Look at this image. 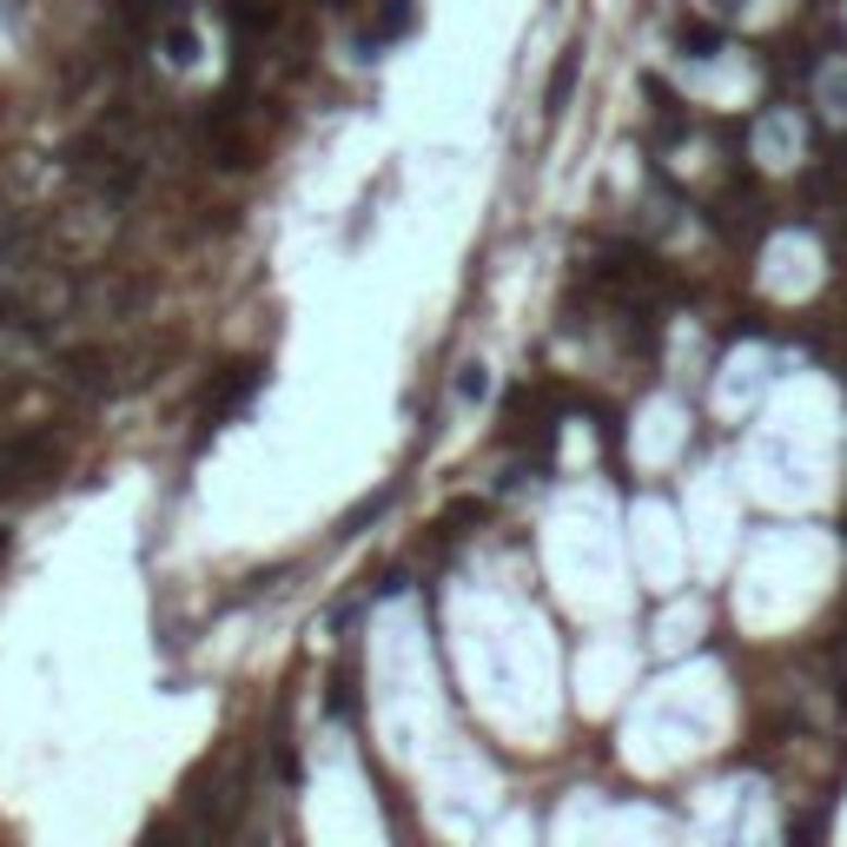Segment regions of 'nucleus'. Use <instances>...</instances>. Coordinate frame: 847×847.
<instances>
[{
	"label": "nucleus",
	"instance_id": "obj_1",
	"mask_svg": "<svg viewBox=\"0 0 847 847\" xmlns=\"http://www.w3.org/2000/svg\"><path fill=\"white\" fill-rule=\"evenodd\" d=\"M73 173H87L107 199H133V186H139V159H133L126 146H113L107 133H94V139L73 146Z\"/></svg>",
	"mask_w": 847,
	"mask_h": 847
},
{
	"label": "nucleus",
	"instance_id": "obj_2",
	"mask_svg": "<svg viewBox=\"0 0 847 847\" xmlns=\"http://www.w3.org/2000/svg\"><path fill=\"white\" fill-rule=\"evenodd\" d=\"M47 464H53V444H47V438H34V444H27V438H14L8 451H0V490L27 483V477H34V470H47Z\"/></svg>",
	"mask_w": 847,
	"mask_h": 847
},
{
	"label": "nucleus",
	"instance_id": "obj_3",
	"mask_svg": "<svg viewBox=\"0 0 847 847\" xmlns=\"http://www.w3.org/2000/svg\"><path fill=\"white\" fill-rule=\"evenodd\" d=\"M576 73H582V40H569L556 53V73H550V87H543V120H563V107L576 94Z\"/></svg>",
	"mask_w": 847,
	"mask_h": 847
},
{
	"label": "nucleus",
	"instance_id": "obj_4",
	"mask_svg": "<svg viewBox=\"0 0 847 847\" xmlns=\"http://www.w3.org/2000/svg\"><path fill=\"white\" fill-rule=\"evenodd\" d=\"M417 27V8H410V0H384V8H378V21L365 27V53H384L391 40H404Z\"/></svg>",
	"mask_w": 847,
	"mask_h": 847
},
{
	"label": "nucleus",
	"instance_id": "obj_5",
	"mask_svg": "<svg viewBox=\"0 0 847 847\" xmlns=\"http://www.w3.org/2000/svg\"><path fill=\"white\" fill-rule=\"evenodd\" d=\"M259 378H266L259 365H232V371H225V384H219V391H206V417H225V410H238L251 391H259Z\"/></svg>",
	"mask_w": 847,
	"mask_h": 847
},
{
	"label": "nucleus",
	"instance_id": "obj_6",
	"mask_svg": "<svg viewBox=\"0 0 847 847\" xmlns=\"http://www.w3.org/2000/svg\"><path fill=\"white\" fill-rule=\"evenodd\" d=\"M225 21H232L238 34H266V27L279 21V8H272V0H225Z\"/></svg>",
	"mask_w": 847,
	"mask_h": 847
},
{
	"label": "nucleus",
	"instance_id": "obj_7",
	"mask_svg": "<svg viewBox=\"0 0 847 847\" xmlns=\"http://www.w3.org/2000/svg\"><path fill=\"white\" fill-rule=\"evenodd\" d=\"M675 40H683V53L696 47V60H709V53L722 47V34H715V27H702V21H683V27H675Z\"/></svg>",
	"mask_w": 847,
	"mask_h": 847
},
{
	"label": "nucleus",
	"instance_id": "obj_8",
	"mask_svg": "<svg viewBox=\"0 0 847 847\" xmlns=\"http://www.w3.org/2000/svg\"><path fill=\"white\" fill-rule=\"evenodd\" d=\"M165 47H173V60H193V27H165Z\"/></svg>",
	"mask_w": 847,
	"mask_h": 847
},
{
	"label": "nucleus",
	"instance_id": "obj_9",
	"mask_svg": "<svg viewBox=\"0 0 847 847\" xmlns=\"http://www.w3.org/2000/svg\"><path fill=\"white\" fill-rule=\"evenodd\" d=\"M0 550H8V530H0Z\"/></svg>",
	"mask_w": 847,
	"mask_h": 847
}]
</instances>
